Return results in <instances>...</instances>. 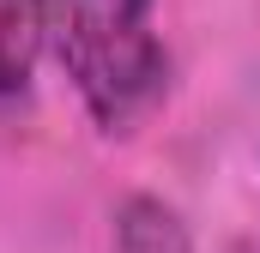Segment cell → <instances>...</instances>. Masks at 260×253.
<instances>
[{"label":"cell","instance_id":"6da1fadb","mask_svg":"<svg viewBox=\"0 0 260 253\" xmlns=\"http://www.w3.org/2000/svg\"><path fill=\"white\" fill-rule=\"evenodd\" d=\"M49 43L97 133L127 139L170 103L176 61L157 0H49Z\"/></svg>","mask_w":260,"mask_h":253},{"label":"cell","instance_id":"3957f363","mask_svg":"<svg viewBox=\"0 0 260 253\" xmlns=\"http://www.w3.org/2000/svg\"><path fill=\"white\" fill-rule=\"evenodd\" d=\"M109 253H194V229L188 217L157 199V193H127L121 211H115V235Z\"/></svg>","mask_w":260,"mask_h":253},{"label":"cell","instance_id":"7a4b0ae2","mask_svg":"<svg viewBox=\"0 0 260 253\" xmlns=\"http://www.w3.org/2000/svg\"><path fill=\"white\" fill-rule=\"evenodd\" d=\"M43 49H49V0H0V121L30 103Z\"/></svg>","mask_w":260,"mask_h":253}]
</instances>
